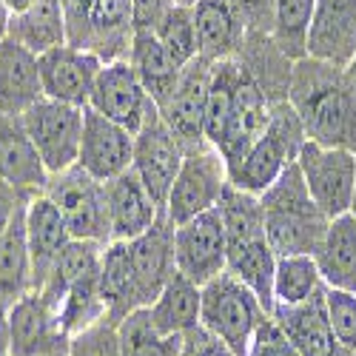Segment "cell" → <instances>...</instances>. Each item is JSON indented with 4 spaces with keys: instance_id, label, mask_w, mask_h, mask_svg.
Returning a JSON list of instances; mask_svg holds the SVG:
<instances>
[{
    "instance_id": "obj_18",
    "label": "cell",
    "mask_w": 356,
    "mask_h": 356,
    "mask_svg": "<svg viewBox=\"0 0 356 356\" xmlns=\"http://www.w3.org/2000/svg\"><path fill=\"white\" fill-rule=\"evenodd\" d=\"M271 319L300 356H337L342 350L331 328L328 308H325V285L305 302L274 305Z\"/></svg>"
},
{
    "instance_id": "obj_23",
    "label": "cell",
    "mask_w": 356,
    "mask_h": 356,
    "mask_svg": "<svg viewBox=\"0 0 356 356\" xmlns=\"http://www.w3.org/2000/svg\"><path fill=\"white\" fill-rule=\"evenodd\" d=\"M106 202H108L111 240H134V236L152 228L163 214L157 200L148 194L134 168L106 183Z\"/></svg>"
},
{
    "instance_id": "obj_47",
    "label": "cell",
    "mask_w": 356,
    "mask_h": 356,
    "mask_svg": "<svg viewBox=\"0 0 356 356\" xmlns=\"http://www.w3.org/2000/svg\"><path fill=\"white\" fill-rule=\"evenodd\" d=\"M35 0H6V9H9V15H17V12H23V9H29Z\"/></svg>"
},
{
    "instance_id": "obj_21",
    "label": "cell",
    "mask_w": 356,
    "mask_h": 356,
    "mask_svg": "<svg viewBox=\"0 0 356 356\" xmlns=\"http://www.w3.org/2000/svg\"><path fill=\"white\" fill-rule=\"evenodd\" d=\"M129 243V257H131V268L134 280L143 296V305L148 308L157 293L165 288V282L177 274V262H174V222L160 214V220L148 228L145 234L134 236Z\"/></svg>"
},
{
    "instance_id": "obj_9",
    "label": "cell",
    "mask_w": 356,
    "mask_h": 356,
    "mask_svg": "<svg viewBox=\"0 0 356 356\" xmlns=\"http://www.w3.org/2000/svg\"><path fill=\"white\" fill-rule=\"evenodd\" d=\"M236 60H240V77H236V86H234L231 108L222 120L220 134L211 140V145L220 148V154L228 160V165L236 163L248 152V145L268 126L271 111L280 103L268 88L259 83V77L248 69L243 57H236Z\"/></svg>"
},
{
    "instance_id": "obj_25",
    "label": "cell",
    "mask_w": 356,
    "mask_h": 356,
    "mask_svg": "<svg viewBox=\"0 0 356 356\" xmlns=\"http://www.w3.org/2000/svg\"><path fill=\"white\" fill-rule=\"evenodd\" d=\"M191 9H194L200 57H205L209 63H217L225 60V57H234L243 49L248 29L225 0H197Z\"/></svg>"
},
{
    "instance_id": "obj_35",
    "label": "cell",
    "mask_w": 356,
    "mask_h": 356,
    "mask_svg": "<svg viewBox=\"0 0 356 356\" xmlns=\"http://www.w3.org/2000/svg\"><path fill=\"white\" fill-rule=\"evenodd\" d=\"M100 268L95 274L83 277L80 282H74L66 293L60 305H57V314H60V325L77 337L80 331L92 328V325L106 319V302H103V293H100Z\"/></svg>"
},
{
    "instance_id": "obj_45",
    "label": "cell",
    "mask_w": 356,
    "mask_h": 356,
    "mask_svg": "<svg viewBox=\"0 0 356 356\" xmlns=\"http://www.w3.org/2000/svg\"><path fill=\"white\" fill-rule=\"evenodd\" d=\"M0 356H12V334H9V311L0 308Z\"/></svg>"
},
{
    "instance_id": "obj_24",
    "label": "cell",
    "mask_w": 356,
    "mask_h": 356,
    "mask_svg": "<svg viewBox=\"0 0 356 356\" xmlns=\"http://www.w3.org/2000/svg\"><path fill=\"white\" fill-rule=\"evenodd\" d=\"M40 97L43 83L38 54L6 35L0 40V111L26 114Z\"/></svg>"
},
{
    "instance_id": "obj_39",
    "label": "cell",
    "mask_w": 356,
    "mask_h": 356,
    "mask_svg": "<svg viewBox=\"0 0 356 356\" xmlns=\"http://www.w3.org/2000/svg\"><path fill=\"white\" fill-rule=\"evenodd\" d=\"M120 325H114L108 319L92 325V328L80 331L77 337H72V348L69 356H123L120 348Z\"/></svg>"
},
{
    "instance_id": "obj_51",
    "label": "cell",
    "mask_w": 356,
    "mask_h": 356,
    "mask_svg": "<svg viewBox=\"0 0 356 356\" xmlns=\"http://www.w3.org/2000/svg\"><path fill=\"white\" fill-rule=\"evenodd\" d=\"M337 356H356V350H345V348H342V350H339Z\"/></svg>"
},
{
    "instance_id": "obj_5",
    "label": "cell",
    "mask_w": 356,
    "mask_h": 356,
    "mask_svg": "<svg viewBox=\"0 0 356 356\" xmlns=\"http://www.w3.org/2000/svg\"><path fill=\"white\" fill-rule=\"evenodd\" d=\"M271 314L265 311L259 296L231 271L217 274L202 285L200 325L225 342L236 356H245L254 345L257 331Z\"/></svg>"
},
{
    "instance_id": "obj_10",
    "label": "cell",
    "mask_w": 356,
    "mask_h": 356,
    "mask_svg": "<svg viewBox=\"0 0 356 356\" xmlns=\"http://www.w3.org/2000/svg\"><path fill=\"white\" fill-rule=\"evenodd\" d=\"M296 165L302 171V180L314 197V202L334 220L348 214L353 183H356V154L345 148H328L314 140H305Z\"/></svg>"
},
{
    "instance_id": "obj_4",
    "label": "cell",
    "mask_w": 356,
    "mask_h": 356,
    "mask_svg": "<svg viewBox=\"0 0 356 356\" xmlns=\"http://www.w3.org/2000/svg\"><path fill=\"white\" fill-rule=\"evenodd\" d=\"M305 140H308L305 129L300 123V117H296L293 106L288 100H280L262 134L248 145V152L240 160L228 165L231 186L259 197L288 165L296 163Z\"/></svg>"
},
{
    "instance_id": "obj_44",
    "label": "cell",
    "mask_w": 356,
    "mask_h": 356,
    "mask_svg": "<svg viewBox=\"0 0 356 356\" xmlns=\"http://www.w3.org/2000/svg\"><path fill=\"white\" fill-rule=\"evenodd\" d=\"M29 197L20 194L17 188H12L9 183H0V240H3V234H6V228L12 222V217L17 214V209Z\"/></svg>"
},
{
    "instance_id": "obj_50",
    "label": "cell",
    "mask_w": 356,
    "mask_h": 356,
    "mask_svg": "<svg viewBox=\"0 0 356 356\" xmlns=\"http://www.w3.org/2000/svg\"><path fill=\"white\" fill-rule=\"evenodd\" d=\"M174 3H180V6H194L197 0H174Z\"/></svg>"
},
{
    "instance_id": "obj_31",
    "label": "cell",
    "mask_w": 356,
    "mask_h": 356,
    "mask_svg": "<svg viewBox=\"0 0 356 356\" xmlns=\"http://www.w3.org/2000/svg\"><path fill=\"white\" fill-rule=\"evenodd\" d=\"M126 60L131 63L143 88L152 95V100L157 106L174 92V86H177L180 72H183V66L165 51V46L157 40L154 32H134Z\"/></svg>"
},
{
    "instance_id": "obj_13",
    "label": "cell",
    "mask_w": 356,
    "mask_h": 356,
    "mask_svg": "<svg viewBox=\"0 0 356 356\" xmlns=\"http://www.w3.org/2000/svg\"><path fill=\"white\" fill-rule=\"evenodd\" d=\"M209 83H211V63L205 57H194L183 66L180 80L174 92L157 106L168 129L180 137L186 152L200 148L205 140V108H209Z\"/></svg>"
},
{
    "instance_id": "obj_30",
    "label": "cell",
    "mask_w": 356,
    "mask_h": 356,
    "mask_svg": "<svg viewBox=\"0 0 356 356\" xmlns=\"http://www.w3.org/2000/svg\"><path fill=\"white\" fill-rule=\"evenodd\" d=\"M9 38H15L29 51L43 54L54 46L69 43L63 0H35L29 9L9 15Z\"/></svg>"
},
{
    "instance_id": "obj_11",
    "label": "cell",
    "mask_w": 356,
    "mask_h": 356,
    "mask_svg": "<svg viewBox=\"0 0 356 356\" xmlns=\"http://www.w3.org/2000/svg\"><path fill=\"white\" fill-rule=\"evenodd\" d=\"M186 154L188 152L180 143V137L168 129L160 108H154L145 117L140 131L134 134V163H131V168L137 171V177L148 188V194L157 200L160 209H165L168 191L177 180V174H180V165H183Z\"/></svg>"
},
{
    "instance_id": "obj_41",
    "label": "cell",
    "mask_w": 356,
    "mask_h": 356,
    "mask_svg": "<svg viewBox=\"0 0 356 356\" xmlns=\"http://www.w3.org/2000/svg\"><path fill=\"white\" fill-rule=\"evenodd\" d=\"M180 356H236L225 342H220L211 331H205L202 325L183 334L180 342Z\"/></svg>"
},
{
    "instance_id": "obj_42",
    "label": "cell",
    "mask_w": 356,
    "mask_h": 356,
    "mask_svg": "<svg viewBox=\"0 0 356 356\" xmlns=\"http://www.w3.org/2000/svg\"><path fill=\"white\" fill-rule=\"evenodd\" d=\"M225 3L243 17L248 32H268L271 35L274 0H225Z\"/></svg>"
},
{
    "instance_id": "obj_37",
    "label": "cell",
    "mask_w": 356,
    "mask_h": 356,
    "mask_svg": "<svg viewBox=\"0 0 356 356\" xmlns=\"http://www.w3.org/2000/svg\"><path fill=\"white\" fill-rule=\"evenodd\" d=\"M157 40L180 66H188L197 57V29H194V9L174 3L163 20L154 26Z\"/></svg>"
},
{
    "instance_id": "obj_27",
    "label": "cell",
    "mask_w": 356,
    "mask_h": 356,
    "mask_svg": "<svg viewBox=\"0 0 356 356\" xmlns=\"http://www.w3.org/2000/svg\"><path fill=\"white\" fill-rule=\"evenodd\" d=\"M200 302L202 288L177 271L157 293V300L145 308V314L160 337H183L200 325Z\"/></svg>"
},
{
    "instance_id": "obj_33",
    "label": "cell",
    "mask_w": 356,
    "mask_h": 356,
    "mask_svg": "<svg viewBox=\"0 0 356 356\" xmlns=\"http://www.w3.org/2000/svg\"><path fill=\"white\" fill-rule=\"evenodd\" d=\"M316 0H274L271 12V40L288 60L308 57V29L314 20Z\"/></svg>"
},
{
    "instance_id": "obj_6",
    "label": "cell",
    "mask_w": 356,
    "mask_h": 356,
    "mask_svg": "<svg viewBox=\"0 0 356 356\" xmlns=\"http://www.w3.org/2000/svg\"><path fill=\"white\" fill-rule=\"evenodd\" d=\"M43 194L57 205L74 240H92L100 245L111 243L106 183H100L97 177L80 165H72L60 174H51Z\"/></svg>"
},
{
    "instance_id": "obj_2",
    "label": "cell",
    "mask_w": 356,
    "mask_h": 356,
    "mask_svg": "<svg viewBox=\"0 0 356 356\" xmlns=\"http://www.w3.org/2000/svg\"><path fill=\"white\" fill-rule=\"evenodd\" d=\"M217 209L225 225V271L243 280L259 296L265 311L271 314L277 251L271 248L268 234H265L259 197L228 183Z\"/></svg>"
},
{
    "instance_id": "obj_48",
    "label": "cell",
    "mask_w": 356,
    "mask_h": 356,
    "mask_svg": "<svg viewBox=\"0 0 356 356\" xmlns=\"http://www.w3.org/2000/svg\"><path fill=\"white\" fill-rule=\"evenodd\" d=\"M345 72H348V77H350V80L356 83V54H353V60H350V63L345 66Z\"/></svg>"
},
{
    "instance_id": "obj_3",
    "label": "cell",
    "mask_w": 356,
    "mask_h": 356,
    "mask_svg": "<svg viewBox=\"0 0 356 356\" xmlns=\"http://www.w3.org/2000/svg\"><path fill=\"white\" fill-rule=\"evenodd\" d=\"M262 202V220L268 243L277 257L285 254H316L325 231H328V217L314 202L300 165H288L277 180L259 194Z\"/></svg>"
},
{
    "instance_id": "obj_8",
    "label": "cell",
    "mask_w": 356,
    "mask_h": 356,
    "mask_svg": "<svg viewBox=\"0 0 356 356\" xmlns=\"http://www.w3.org/2000/svg\"><path fill=\"white\" fill-rule=\"evenodd\" d=\"M83 111L86 108L80 106L40 97L26 114H20L49 177L77 165L83 140Z\"/></svg>"
},
{
    "instance_id": "obj_28",
    "label": "cell",
    "mask_w": 356,
    "mask_h": 356,
    "mask_svg": "<svg viewBox=\"0 0 356 356\" xmlns=\"http://www.w3.org/2000/svg\"><path fill=\"white\" fill-rule=\"evenodd\" d=\"M29 202V200H26ZM26 202L12 217L3 240H0V308H12L26 293H32V257L26 240Z\"/></svg>"
},
{
    "instance_id": "obj_49",
    "label": "cell",
    "mask_w": 356,
    "mask_h": 356,
    "mask_svg": "<svg viewBox=\"0 0 356 356\" xmlns=\"http://www.w3.org/2000/svg\"><path fill=\"white\" fill-rule=\"evenodd\" d=\"M348 214H350L353 222H356V183H353V197H350V209H348Z\"/></svg>"
},
{
    "instance_id": "obj_32",
    "label": "cell",
    "mask_w": 356,
    "mask_h": 356,
    "mask_svg": "<svg viewBox=\"0 0 356 356\" xmlns=\"http://www.w3.org/2000/svg\"><path fill=\"white\" fill-rule=\"evenodd\" d=\"M103 248H106V245L92 243V240H72V243L60 251V257H57L49 280L43 282V288H40L38 293L43 296L49 305L57 308V305H60V300H63V293H66L74 282H80L83 277L95 274V271L100 268Z\"/></svg>"
},
{
    "instance_id": "obj_7",
    "label": "cell",
    "mask_w": 356,
    "mask_h": 356,
    "mask_svg": "<svg viewBox=\"0 0 356 356\" xmlns=\"http://www.w3.org/2000/svg\"><path fill=\"white\" fill-rule=\"evenodd\" d=\"M228 183V160L220 154V148L202 143L186 154L163 211L174 225H180L202 211L217 209Z\"/></svg>"
},
{
    "instance_id": "obj_20",
    "label": "cell",
    "mask_w": 356,
    "mask_h": 356,
    "mask_svg": "<svg viewBox=\"0 0 356 356\" xmlns=\"http://www.w3.org/2000/svg\"><path fill=\"white\" fill-rule=\"evenodd\" d=\"M356 54V0H316L308 57L345 69Z\"/></svg>"
},
{
    "instance_id": "obj_1",
    "label": "cell",
    "mask_w": 356,
    "mask_h": 356,
    "mask_svg": "<svg viewBox=\"0 0 356 356\" xmlns=\"http://www.w3.org/2000/svg\"><path fill=\"white\" fill-rule=\"evenodd\" d=\"M288 103L305 129V137L356 154V83L345 69L302 57L291 69Z\"/></svg>"
},
{
    "instance_id": "obj_26",
    "label": "cell",
    "mask_w": 356,
    "mask_h": 356,
    "mask_svg": "<svg viewBox=\"0 0 356 356\" xmlns=\"http://www.w3.org/2000/svg\"><path fill=\"white\" fill-rule=\"evenodd\" d=\"M100 293L106 302V319L120 325L126 316L134 311H143V296L134 280L131 257H129V243L126 240H111L103 248L100 257Z\"/></svg>"
},
{
    "instance_id": "obj_34",
    "label": "cell",
    "mask_w": 356,
    "mask_h": 356,
    "mask_svg": "<svg viewBox=\"0 0 356 356\" xmlns=\"http://www.w3.org/2000/svg\"><path fill=\"white\" fill-rule=\"evenodd\" d=\"M322 274L316 268L314 254H285L277 257L274 268V305L305 302L311 293L322 288Z\"/></svg>"
},
{
    "instance_id": "obj_14",
    "label": "cell",
    "mask_w": 356,
    "mask_h": 356,
    "mask_svg": "<svg viewBox=\"0 0 356 356\" xmlns=\"http://www.w3.org/2000/svg\"><path fill=\"white\" fill-rule=\"evenodd\" d=\"M12 356H69L72 334L60 325V314L38 291L26 293L9 308Z\"/></svg>"
},
{
    "instance_id": "obj_43",
    "label": "cell",
    "mask_w": 356,
    "mask_h": 356,
    "mask_svg": "<svg viewBox=\"0 0 356 356\" xmlns=\"http://www.w3.org/2000/svg\"><path fill=\"white\" fill-rule=\"evenodd\" d=\"M171 6H174V0H131L134 32H154V26L163 20V15Z\"/></svg>"
},
{
    "instance_id": "obj_36",
    "label": "cell",
    "mask_w": 356,
    "mask_h": 356,
    "mask_svg": "<svg viewBox=\"0 0 356 356\" xmlns=\"http://www.w3.org/2000/svg\"><path fill=\"white\" fill-rule=\"evenodd\" d=\"M117 331H120L123 356H180L183 337H160L145 308L126 316Z\"/></svg>"
},
{
    "instance_id": "obj_17",
    "label": "cell",
    "mask_w": 356,
    "mask_h": 356,
    "mask_svg": "<svg viewBox=\"0 0 356 356\" xmlns=\"http://www.w3.org/2000/svg\"><path fill=\"white\" fill-rule=\"evenodd\" d=\"M131 163H134V131L86 106L77 165L97 177L100 183H108L123 171H129Z\"/></svg>"
},
{
    "instance_id": "obj_15",
    "label": "cell",
    "mask_w": 356,
    "mask_h": 356,
    "mask_svg": "<svg viewBox=\"0 0 356 356\" xmlns=\"http://www.w3.org/2000/svg\"><path fill=\"white\" fill-rule=\"evenodd\" d=\"M88 108H95L97 114L108 117V120L120 123L137 134L140 126L145 123V117L157 108V103L143 88L131 63L126 57H120V60L103 63L97 83H95V92H92V100H88Z\"/></svg>"
},
{
    "instance_id": "obj_16",
    "label": "cell",
    "mask_w": 356,
    "mask_h": 356,
    "mask_svg": "<svg viewBox=\"0 0 356 356\" xmlns=\"http://www.w3.org/2000/svg\"><path fill=\"white\" fill-rule=\"evenodd\" d=\"M38 66H40L43 97L86 108L88 100H92L103 60L88 49L63 43L38 54Z\"/></svg>"
},
{
    "instance_id": "obj_29",
    "label": "cell",
    "mask_w": 356,
    "mask_h": 356,
    "mask_svg": "<svg viewBox=\"0 0 356 356\" xmlns=\"http://www.w3.org/2000/svg\"><path fill=\"white\" fill-rule=\"evenodd\" d=\"M314 259L328 288L356 291V222L350 214L334 217L328 222Z\"/></svg>"
},
{
    "instance_id": "obj_19",
    "label": "cell",
    "mask_w": 356,
    "mask_h": 356,
    "mask_svg": "<svg viewBox=\"0 0 356 356\" xmlns=\"http://www.w3.org/2000/svg\"><path fill=\"white\" fill-rule=\"evenodd\" d=\"M0 183H9L26 197L43 194L49 186V171L20 114L0 111Z\"/></svg>"
},
{
    "instance_id": "obj_12",
    "label": "cell",
    "mask_w": 356,
    "mask_h": 356,
    "mask_svg": "<svg viewBox=\"0 0 356 356\" xmlns=\"http://www.w3.org/2000/svg\"><path fill=\"white\" fill-rule=\"evenodd\" d=\"M174 262L177 271L200 288L225 271V225L220 209L174 225Z\"/></svg>"
},
{
    "instance_id": "obj_38",
    "label": "cell",
    "mask_w": 356,
    "mask_h": 356,
    "mask_svg": "<svg viewBox=\"0 0 356 356\" xmlns=\"http://www.w3.org/2000/svg\"><path fill=\"white\" fill-rule=\"evenodd\" d=\"M325 308H328V319L339 348L356 350V291L325 285Z\"/></svg>"
},
{
    "instance_id": "obj_22",
    "label": "cell",
    "mask_w": 356,
    "mask_h": 356,
    "mask_svg": "<svg viewBox=\"0 0 356 356\" xmlns=\"http://www.w3.org/2000/svg\"><path fill=\"white\" fill-rule=\"evenodd\" d=\"M26 240L29 257H32V285L35 291H40L60 251L74 240L57 205L46 194H35L26 202Z\"/></svg>"
},
{
    "instance_id": "obj_46",
    "label": "cell",
    "mask_w": 356,
    "mask_h": 356,
    "mask_svg": "<svg viewBox=\"0 0 356 356\" xmlns=\"http://www.w3.org/2000/svg\"><path fill=\"white\" fill-rule=\"evenodd\" d=\"M9 32V9H6V0H0V40L6 38Z\"/></svg>"
},
{
    "instance_id": "obj_40",
    "label": "cell",
    "mask_w": 356,
    "mask_h": 356,
    "mask_svg": "<svg viewBox=\"0 0 356 356\" xmlns=\"http://www.w3.org/2000/svg\"><path fill=\"white\" fill-rule=\"evenodd\" d=\"M245 356H300L296 353V348L285 339V334L277 328V322L268 316L265 319V325L257 331L254 337V345Z\"/></svg>"
}]
</instances>
